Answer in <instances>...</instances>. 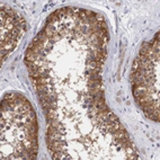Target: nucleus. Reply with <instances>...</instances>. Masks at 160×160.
I'll return each mask as SVG.
<instances>
[{
	"label": "nucleus",
	"instance_id": "obj_5",
	"mask_svg": "<svg viewBox=\"0 0 160 160\" xmlns=\"http://www.w3.org/2000/svg\"><path fill=\"white\" fill-rule=\"evenodd\" d=\"M54 119H58L57 112H55V109H50L46 113V121L51 122V121H54Z\"/></svg>",
	"mask_w": 160,
	"mask_h": 160
},
{
	"label": "nucleus",
	"instance_id": "obj_7",
	"mask_svg": "<svg viewBox=\"0 0 160 160\" xmlns=\"http://www.w3.org/2000/svg\"><path fill=\"white\" fill-rule=\"evenodd\" d=\"M25 138L27 141L31 142H37V133H32V132H26Z\"/></svg>",
	"mask_w": 160,
	"mask_h": 160
},
{
	"label": "nucleus",
	"instance_id": "obj_6",
	"mask_svg": "<svg viewBox=\"0 0 160 160\" xmlns=\"http://www.w3.org/2000/svg\"><path fill=\"white\" fill-rule=\"evenodd\" d=\"M87 86L88 88H100L102 80H88Z\"/></svg>",
	"mask_w": 160,
	"mask_h": 160
},
{
	"label": "nucleus",
	"instance_id": "obj_2",
	"mask_svg": "<svg viewBox=\"0 0 160 160\" xmlns=\"http://www.w3.org/2000/svg\"><path fill=\"white\" fill-rule=\"evenodd\" d=\"M25 54H26V57H25V59H27V60H29V61H33V62H35L38 59V54L37 53H35L34 51H32L31 49H28L27 47V50H26V52H25Z\"/></svg>",
	"mask_w": 160,
	"mask_h": 160
},
{
	"label": "nucleus",
	"instance_id": "obj_4",
	"mask_svg": "<svg viewBox=\"0 0 160 160\" xmlns=\"http://www.w3.org/2000/svg\"><path fill=\"white\" fill-rule=\"evenodd\" d=\"M36 91L38 94V96H45V95H49V89H47L46 86L44 85H40V86H36Z\"/></svg>",
	"mask_w": 160,
	"mask_h": 160
},
{
	"label": "nucleus",
	"instance_id": "obj_9",
	"mask_svg": "<svg viewBox=\"0 0 160 160\" xmlns=\"http://www.w3.org/2000/svg\"><path fill=\"white\" fill-rule=\"evenodd\" d=\"M88 80H102L100 74H90L88 77Z\"/></svg>",
	"mask_w": 160,
	"mask_h": 160
},
{
	"label": "nucleus",
	"instance_id": "obj_1",
	"mask_svg": "<svg viewBox=\"0 0 160 160\" xmlns=\"http://www.w3.org/2000/svg\"><path fill=\"white\" fill-rule=\"evenodd\" d=\"M112 135H113L114 142H117L119 140L125 139V138H129V134H128V132H126V130H125V128H124V126L119 128V130H116V131H115V132H114Z\"/></svg>",
	"mask_w": 160,
	"mask_h": 160
},
{
	"label": "nucleus",
	"instance_id": "obj_3",
	"mask_svg": "<svg viewBox=\"0 0 160 160\" xmlns=\"http://www.w3.org/2000/svg\"><path fill=\"white\" fill-rule=\"evenodd\" d=\"M32 79V83H33V85H35V86H40V85H44V86H46L47 85V79H45V78H31Z\"/></svg>",
	"mask_w": 160,
	"mask_h": 160
},
{
	"label": "nucleus",
	"instance_id": "obj_8",
	"mask_svg": "<svg viewBox=\"0 0 160 160\" xmlns=\"http://www.w3.org/2000/svg\"><path fill=\"white\" fill-rule=\"evenodd\" d=\"M102 73V68H90L86 71V74L87 76H90V74H100Z\"/></svg>",
	"mask_w": 160,
	"mask_h": 160
}]
</instances>
